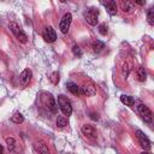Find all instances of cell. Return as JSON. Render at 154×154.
<instances>
[{
    "label": "cell",
    "instance_id": "28",
    "mask_svg": "<svg viewBox=\"0 0 154 154\" xmlns=\"http://www.w3.org/2000/svg\"><path fill=\"white\" fill-rule=\"evenodd\" d=\"M4 153V148H2V146L0 144V154H2Z\"/></svg>",
    "mask_w": 154,
    "mask_h": 154
},
{
    "label": "cell",
    "instance_id": "8",
    "mask_svg": "<svg viewBox=\"0 0 154 154\" xmlns=\"http://www.w3.org/2000/svg\"><path fill=\"white\" fill-rule=\"evenodd\" d=\"M43 38H45L46 42H49V43L51 42H54L57 40V34H55V31H54V29L52 26H47L45 29V31H43Z\"/></svg>",
    "mask_w": 154,
    "mask_h": 154
},
{
    "label": "cell",
    "instance_id": "2",
    "mask_svg": "<svg viewBox=\"0 0 154 154\" xmlns=\"http://www.w3.org/2000/svg\"><path fill=\"white\" fill-rule=\"evenodd\" d=\"M41 100H42L43 105H45V106H46L51 112L55 113V112L58 111L57 102H55L54 97H53L51 94H48V93H42V94H41Z\"/></svg>",
    "mask_w": 154,
    "mask_h": 154
},
{
    "label": "cell",
    "instance_id": "3",
    "mask_svg": "<svg viewBox=\"0 0 154 154\" xmlns=\"http://www.w3.org/2000/svg\"><path fill=\"white\" fill-rule=\"evenodd\" d=\"M8 28L11 29V31L13 32V35L16 36V38H17L19 42H22V43H25V42H26L28 36L25 35V32L20 29V26H19L17 23L11 22V23H10V25H8Z\"/></svg>",
    "mask_w": 154,
    "mask_h": 154
},
{
    "label": "cell",
    "instance_id": "19",
    "mask_svg": "<svg viewBox=\"0 0 154 154\" xmlns=\"http://www.w3.org/2000/svg\"><path fill=\"white\" fill-rule=\"evenodd\" d=\"M11 120H12L13 123H16V124H20V123L24 122V118H23V116H22L20 113H16V114H13V116L11 117Z\"/></svg>",
    "mask_w": 154,
    "mask_h": 154
},
{
    "label": "cell",
    "instance_id": "10",
    "mask_svg": "<svg viewBox=\"0 0 154 154\" xmlns=\"http://www.w3.org/2000/svg\"><path fill=\"white\" fill-rule=\"evenodd\" d=\"M31 79V71L29 69H25L20 75H19V84L20 87H26V84L30 82Z\"/></svg>",
    "mask_w": 154,
    "mask_h": 154
},
{
    "label": "cell",
    "instance_id": "18",
    "mask_svg": "<svg viewBox=\"0 0 154 154\" xmlns=\"http://www.w3.org/2000/svg\"><path fill=\"white\" fill-rule=\"evenodd\" d=\"M137 75H138V79L140 81H146V77H147V72H146V70H144V67L143 66H140L138 67V71H137Z\"/></svg>",
    "mask_w": 154,
    "mask_h": 154
},
{
    "label": "cell",
    "instance_id": "13",
    "mask_svg": "<svg viewBox=\"0 0 154 154\" xmlns=\"http://www.w3.org/2000/svg\"><path fill=\"white\" fill-rule=\"evenodd\" d=\"M34 148L38 154H51L48 147L43 143V142H35L34 143Z\"/></svg>",
    "mask_w": 154,
    "mask_h": 154
},
{
    "label": "cell",
    "instance_id": "21",
    "mask_svg": "<svg viewBox=\"0 0 154 154\" xmlns=\"http://www.w3.org/2000/svg\"><path fill=\"white\" fill-rule=\"evenodd\" d=\"M5 141H6V144H7V148H8V150H13L14 149V138L13 137H6L5 138Z\"/></svg>",
    "mask_w": 154,
    "mask_h": 154
},
{
    "label": "cell",
    "instance_id": "7",
    "mask_svg": "<svg viewBox=\"0 0 154 154\" xmlns=\"http://www.w3.org/2000/svg\"><path fill=\"white\" fill-rule=\"evenodd\" d=\"M136 137H137V140H138V142H140V144H141V147H142L143 149L149 150V149L152 148L150 141L148 140V137H147L141 130H137V131H136Z\"/></svg>",
    "mask_w": 154,
    "mask_h": 154
},
{
    "label": "cell",
    "instance_id": "25",
    "mask_svg": "<svg viewBox=\"0 0 154 154\" xmlns=\"http://www.w3.org/2000/svg\"><path fill=\"white\" fill-rule=\"evenodd\" d=\"M99 32L101 34V35H106L107 34V25L106 24H100L99 25Z\"/></svg>",
    "mask_w": 154,
    "mask_h": 154
},
{
    "label": "cell",
    "instance_id": "6",
    "mask_svg": "<svg viewBox=\"0 0 154 154\" xmlns=\"http://www.w3.org/2000/svg\"><path fill=\"white\" fill-rule=\"evenodd\" d=\"M71 20H72V14L71 13H65L59 23V29L63 34H66L69 31V28H70V24H71Z\"/></svg>",
    "mask_w": 154,
    "mask_h": 154
},
{
    "label": "cell",
    "instance_id": "5",
    "mask_svg": "<svg viewBox=\"0 0 154 154\" xmlns=\"http://www.w3.org/2000/svg\"><path fill=\"white\" fill-rule=\"evenodd\" d=\"M137 111H138V113L141 114V117L143 118V120H144L146 123H152V120H153V114H152L150 109H149L144 103H138Z\"/></svg>",
    "mask_w": 154,
    "mask_h": 154
},
{
    "label": "cell",
    "instance_id": "27",
    "mask_svg": "<svg viewBox=\"0 0 154 154\" xmlns=\"http://www.w3.org/2000/svg\"><path fill=\"white\" fill-rule=\"evenodd\" d=\"M90 118H91V119H94V120H96L99 117H97V114H95V113H91V114H90Z\"/></svg>",
    "mask_w": 154,
    "mask_h": 154
},
{
    "label": "cell",
    "instance_id": "29",
    "mask_svg": "<svg viewBox=\"0 0 154 154\" xmlns=\"http://www.w3.org/2000/svg\"><path fill=\"white\" fill-rule=\"evenodd\" d=\"M141 154H150V153H148V152H143V153H141Z\"/></svg>",
    "mask_w": 154,
    "mask_h": 154
},
{
    "label": "cell",
    "instance_id": "24",
    "mask_svg": "<svg viewBox=\"0 0 154 154\" xmlns=\"http://www.w3.org/2000/svg\"><path fill=\"white\" fill-rule=\"evenodd\" d=\"M72 52H73V54H75V55H77V57H82V51H81L79 46L75 45V46L72 47Z\"/></svg>",
    "mask_w": 154,
    "mask_h": 154
},
{
    "label": "cell",
    "instance_id": "22",
    "mask_svg": "<svg viewBox=\"0 0 154 154\" xmlns=\"http://www.w3.org/2000/svg\"><path fill=\"white\" fill-rule=\"evenodd\" d=\"M147 19H148V23H149L150 25L154 24V8H149V10H148Z\"/></svg>",
    "mask_w": 154,
    "mask_h": 154
},
{
    "label": "cell",
    "instance_id": "15",
    "mask_svg": "<svg viewBox=\"0 0 154 154\" xmlns=\"http://www.w3.org/2000/svg\"><path fill=\"white\" fill-rule=\"evenodd\" d=\"M120 101L124 105H126V106H134V103H135L134 97L132 96H129V95H122L120 96Z\"/></svg>",
    "mask_w": 154,
    "mask_h": 154
},
{
    "label": "cell",
    "instance_id": "11",
    "mask_svg": "<svg viewBox=\"0 0 154 154\" xmlns=\"http://www.w3.org/2000/svg\"><path fill=\"white\" fill-rule=\"evenodd\" d=\"M103 5H105V7H106L107 12H108L111 16H114V14H117L118 7H117V4H116V1H113V0H108V1H106Z\"/></svg>",
    "mask_w": 154,
    "mask_h": 154
},
{
    "label": "cell",
    "instance_id": "16",
    "mask_svg": "<svg viewBox=\"0 0 154 154\" xmlns=\"http://www.w3.org/2000/svg\"><path fill=\"white\" fill-rule=\"evenodd\" d=\"M122 10L124 12H132L134 11V2H131V1H122Z\"/></svg>",
    "mask_w": 154,
    "mask_h": 154
},
{
    "label": "cell",
    "instance_id": "4",
    "mask_svg": "<svg viewBox=\"0 0 154 154\" xmlns=\"http://www.w3.org/2000/svg\"><path fill=\"white\" fill-rule=\"evenodd\" d=\"M97 17H99V11L96 8H88L84 12V18H85L87 23L90 25L97 24Z\"/></svg>",
    "mask_w": 154,
    "mask_h": 154
},
{
    "label": "cell",
    "instance_id": "14",
    "mask_svg": "<svg viewBox=\"0 0 154 154\" xmlns=\"http://www.w3.org/2000/svg\"><path fill=\"white\" fill-rule=\"evenodd\" d=\"M66 88H67V90L71 91L73 95H78V94H81L79 87H78L76 83H73V82H66Z\"/></svg>",
    "mask_w": 154,
    "mask_h": 154
},
{
    "label": "cell",
    "instance_id": "12",
    "mask_svg": "<svg viewBox=\"0 0 154 154\" xmlns=\"http://www.w3.org/2000/svg\"><path fill=\"white\" fill-rule=\"evenodd\" d=\"M81 94H84V95H87V96H94V95L96 94V89H95V87H94L93 84L88 83V84H84V85L82 87Z\"/></svg>",
    "mask_w": 154,
    "mask_h": 154
},
{
    "label": "cell",
    "instance_id": "23",
    "mask_svg": "<svg viewBox=\"0 0 154 154\" xmlns=\"http://www.w3.org/2000/svg\"><path fill=\"white\" fill-rule=\"evenodd\" d=\"M49 79H51V82L53 84H58V82H59V75H58V72H53L51 75V77H49Z\"/></svg>",
    "mask_w": 154,
    "mask_h": 154
},
{
    "label": "cell",
    "instance_id": "20",
    "mask_svg": "<svg viewBox=\"0 0 154 154\" xmlns=\"http://www.w3.org/2000/svg\"><path fill=\"white\" fill-rule=\"evenodd\" d=\"M66 125H67V119H66L64 116H60V117L57 118V126L64 128V126H66Z\"/></svg>",
    "mask_w": 154,
    "mask_h": 154
},
{
    "label": "cell",
    "instance_id": "26",
    "mask_svg": "<svg viewBox=\"0 0 154 154\" xmlns=\"http://www.w3.org/2000/svg\"><path fill=\"white\" fill-rule=\"evenodd\" d=\"M134 2H135V4H137V5H140V6H142V5H144V4H146V1H137V0H135Z\"/></svg>",
    "mask_w": 154,
    "mask_h": 154
},
{
    "label": "cell",
    "instance_id": "1",
    "mask_svg": "<svg viewBox=\"0 0 154 154\" xmlns=\"http://www.w3.org/2000/svg\"><path fill=\"white\" fill-rule=\"evenodd\" d=\"M58 105H59V108H60V111L63 112L64 116H67V117L71 116L72 106H71L70 100L65 95H59L58 96Z\"/></svg>",
    "mask_w": 154,
    "mask_h": 154
},
{
    "label": "cell",
    "instance_id": "17",
    "mask_svg": "<svg viewBox=\"0 0 154 154\" xmlns=\"http://www.w3.org/2000/svg\"><path fill=\"white\" fill-rule=\"evenodd\" d=\"M103 48H105V43H103V42H101V41H99V40H96V41L93 42V51H94L95 53H100Z\"/></svg>",
    "mask_w": 154,
    "mask_h": 154
},
{
    "label": "cell",
    "instance_id": "9",
    "mask_svg": "<svg viewBox=\"0 0 154 154\" xmlns=\"http://www.w3.org/2000/svg\"><path fill=\"white\" fill-rule=\"evenodd\" d=\"M82 132H83V135H85L88 138H91V140H95L96 136H97L95 128L91 126V125H89V124H84L82 126Z\"/></svg>",
    "mask_w": 154,
    "mask_h": 154
}]
</instances>
